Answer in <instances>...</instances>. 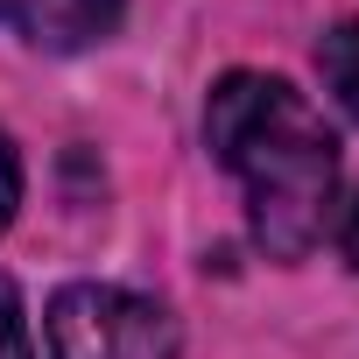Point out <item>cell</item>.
<instances>
[{"instance_id": "1", "label": "cell", "mask_w": 359, "mask_h": 359, "mask_svg": "<svg viewBox=\"0 0 359 359\" xmlns=\"http://www.w3.org/2000/svg\"><path fill=\"white\" fill-rule=\"evenodd\" d=\"M205 141L240 176L254 240L275 261H303L324 240L338 198V134L324 127V113L289 78L226 71L205 106Z\"/></svg>"}, {"instance_id": "2", "label": "cell", "mask_w": 359, "mask_h": 359, "mask_svg": "<svg viewBox=\"0 0 359 359\" xmlns=\"http://www.w3.org/2000/svg\"><path fill=\"white\" fill-rule=\"evenodd\" d=\"M176 317L120 282H71L50 303V359H176Z\"/></svg>"}, {"instance_id": "3", "label": "cell", "mask_w": 359, "mask_h": 359, "mask_svg": "<svg viewBox=\"0 0 359 359\" xmlns=\"http://www.w3.org/2000/svg\"><path fill=\"white\" fill-rule=\"evenodd\" d=\"M120 8L127 0H0V29H15L22 43L36 50H92L120 29Z\"/></svg>"}, {"instance_id": "4", "label": "cell", "mask_w": 359, "mask_h": 359, "mask_svg": "<svg viewBox=\"0 0 359 359\" xmlns=\"http://www.w3.org/2000/svg\"><path fill=\"white\" fill-rule=\"evenodd\" d=\"M317 64H324V85L338 92V106L359 120V22H338L317 43Z\"/></svg>"}, {"instance_id": "5", "label": "cell", "mask_w": 359, "mask_h": 359, "mask_svg": "<svg viewBox=\"0 0 359 359\" xmlns=\"http://www.w3.org/2000/svg\"><path fill=\"white\" fill-rule=\"evenodd\" d=\"M0 359H36V345H29V317H22V296H15L8 275H0Z\"/></svg>"}, {"instance_id": "6", "label": "cell", "mask_w": 359, "mask_h": 359, "mask_svg": "<svg viewBox=\"0 0 359 359\" xmlns=\"http://www.w3.org/2000/svg\"><path fill=\"white\" fill-rule=\"evenodd\" d=\"M15 205H22V162H15L8 134H0V226L15 219Z\"/></svg>"}, {"instance_id": "7", "label": "cell", "mask_w": 359, "mask_h": 359, "mask_svg": "<svg viewBox=\"0 0 359 359\" xmlns=\"http://www.w3.org/2000/svg\"><path fill=\"white\" fill-rule=\"evenodd\" d=\"M338 240H345V261H352V268H359V205H352V212H345V226H338Z\"/></svg>"}]
</instances>
